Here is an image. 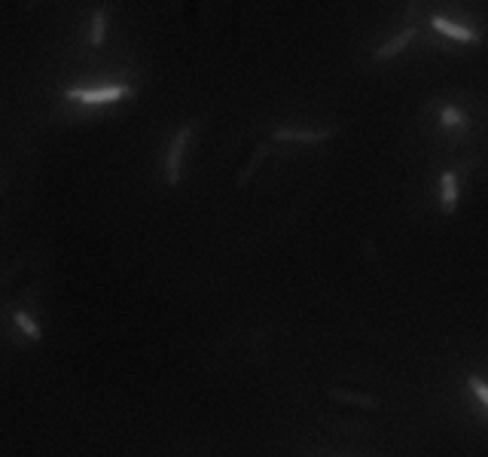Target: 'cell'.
<instances>
[{"instance_id": "6da1fadb", "label": "cell", "mask_w": 488, "mask_h": 457, "mask_svg": "<svg viewBox=\"0 0 488 457\" xmlns=\"http://www.w3.org/2000/svg\"><path fill=\"white\" fill-rule=\"evenodd\" d=\"M67 101L80 104H113L119 98H132V86H98V89H67Z\"/></svg>"}, {"instance_id": "7a4b0ae2", "label": "cell", "mask_w": 488, "mask_h": 457, "mask_svg": "<svg viewBox=\"0 0 488 457\" xmlns=\"http://www.w3.org/2000/svg\"><path fill=\"white\" fill-rule=\"evenodd\" d=\"M189 137H193V122H186V125H183L177 134H174L171 150H168V159H165V180L171 183V186H177V183H180L183 152H186V147H189Z\"/></svg>"}, {"instance_id": "3957f363", "label": "cell", "mask_w": 488, "mask_h": 457, "mask_svg": "<svg viewBox=\"0 0 488 457\" xmlns=\"http://www.w3.org/2000/svg\"><path fill=\"white\" fill-rule=\"evenodd\" d=\"M430 25L437 28L442 37H448V40H458V43H479V34H476V30H470V28H464V25H455V21L442 19V15H433Z\"/></svg>"}, {"instance_id": "277c9868", "label": "cell", "mask_w": 488, "mask_h": 457, "mask_svg": "<svg viewBox=\"0 0 488 457\" xmlns=\"http://www.w3.org/2000/svg\"><path fill=\"white\" fill-rule=\"evenodd\" d=\"M274 141H284V143H320V141H330L333 132H302V128H278L272 132Z\"/></svg>"}, {"instance_id": "5b68a950", "label": "cell", "mask_w": 488, "mask_h": 457, "mask_svg": "<svg viewBox=\"0 0 488 457\" xmlns=\"http://www.w3.org/2000/svg\"><path fill=\"white\" fill-rule=\"evenodd\" d=\"M439 198H442V210L446 213L458 210V177L452 171H446L439 177Z\"/></svg>"}, {"instance_id": "8992f818", "label": "cell", "mask_w": 488, "mask_h": 457, "mask_svg": "<svg viewBox=\"0 0 488 457\" xmlns=\"http://www.w3.org/2000/svg\"><path fill=\"white\" fill-rule=\"evenodd\" d=\"M412 37H415V30L406 28L400 37H394V40H387L385 46H378V49H376V61H387V58H394L397 52H403V49H406Z\"/></svg>"}, {"instance_id": "52a82bcc", "label": "cell", "mask_w": 488, "mask_h": 457, "mask_svg": "<svg viewBox=\"0 0 488 457\" xmlns=\"http://www.w3.org/2000/svg\"><path fill=\"white\" fill-rule=\"evenodd\" d=\"M15 326H19V330L28 335V339H34V341H40V339H43V332L37 330V323L25 314V311H15Z\"/></svg>"}, {"instance_id": "ba28073f", "label": "cell", "mask_w": 488, "mask_h": 457, "mask_svg": "<svg viewBox=\"0 0 488 457\" xmlns=\"http://www.w3.org/2000/svg\"><path fill=\"white\" fill-rule=\"evenodd\" d=\"M104 30H107V12H95V19H92V37H89V43L92 46H101L104 43Z\"/></svg>"}, {"instance_id": "9c48e42d", "label": "cell", "mask_w": 488, "mask_h": 457, "mask_svg": "<svg viewBox=\"0 0 488 457\" xmlns=\"http://www.w3.org/2000/svg\"><path fill=\"white\" fill-rule=\"evenodd\" d=\"M439 119H442V125H464V122H467V116H464L458 107H446V110L439 113Z\"/></svg>"}, {"instance_id": "30bf717a", "label": "cell", "mask_w": 488, "mask_h": 457, "mask_svg": "<svg viewBox=\"0 0 488 457\" xmlns=\"http://www.w3.org/2000/svg\"><path fill=\"white\" fill-rule=\"evenodd\" d=\"M470 391H473V393H476V396H479V400H482V402H485V406H488V384H485V381H482V378H476V375H470Z\"/></svg>"}]
</instances>
